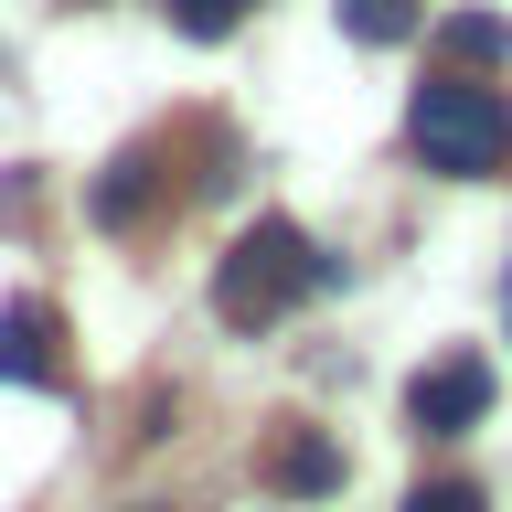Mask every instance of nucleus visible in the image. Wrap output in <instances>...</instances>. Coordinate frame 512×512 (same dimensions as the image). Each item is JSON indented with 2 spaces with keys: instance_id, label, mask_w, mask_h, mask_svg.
I'll return each mask as SVG.
<instances>
[{
  "instance_id": "obj_1",
  "label": "nucleus",
  "mask_w": 512,
  "mask_h": 512,
  "mask_svg": "<svg viewBox=\"0 0 512 512\" xmlns=\"http://www.w3.org/2000/svg\"><path fill=\"white\" fill-rule=\"evenodd\" d=\"M310 288H342V256H320L288 214H256L246 235L214 256V320L224 331H267V320H288Z\"/></svg>"
},
{
  "instance_id": "obj_2",
  "label": "nucleus",
  "mask_w": 512,
  "mask_h": 512,
  "mask_svg": "<svg viewBox=\"0 0 512 512\" xmlns=\"http://www.w3.org/2000/svg\"><path fill=\"white\" fill-rule=\"evenodd\" d=\"M406 139L427 171H448V182H491L512 160V96L480 86L470 64H448V75H427V86L406 96Z\"/></svg>"
},
{
  "instance_id": "obj_3",
  "label": "nucleus",
  "mask_w": 512,
  "mask_h": 512,
  "mask_svg": "<svg viewBox=\"0 0 512 512\" xmlns=\"http://www.w3.org/2000/svg\"><path fill=\"white\" fill-rule=\"evenodd\" d=\"M480 416H491V363H480V352H448V363H427V374L406 384V427L416 438H470Z\"/></svg>"
},
{
  "instance_id": "obj_4",
  "label": "nucleus",
  "mask_w": 512,
  "mask_h": 512,
  "mask_svg": "<svg viewBox=\"0 0 512 512\" xmlns=\"http://www.w3.org/2000/svg\"><path fill=\"white\" fill-rule=\"evenodd\" d=\"M267 491H288V502H331V491H342V448L288 416L278 438H267Z\"/></svg>"
},
{
  "instance_id": "obj_5",
  "label": "nucleus",
  "mask_w": 512,
  "mask_h": 512,
  "mask_svg": "<svg viewBox=\"0 0 512 512\" xmlns=\"http://www.w3.org/2000/svg\"><path fill=\"white\" fill-rule=\"evenodd\" d=\"M54 342H64V320L43 310V299H11V310H0V384H64Z\"/></svg>"
},
{
  "instance_id": "obj_6",
  "label": "nucleus",
  "mask_w": 512,
  "mask_h": 512,
  "mask_svg": "<svg viewBox=\"0 0 512 512\" xmlns=\"http://www.w3.org/2000/svg\"><path fill=\"white\" fill-rule=\"evenodd\" d=\"M438 43H448V64H470V75H480V64L512 54V22H502V11H448Z\"/></svg>"
},
{
  "instance_id": "obj_7",
  "label": "nucleus",
  "mask_w": 512,
  "mask_h": 512,
  "mask_svg": "<svg viewBox=\"0 0 512 512\" xmlns=\"http://www.w3.org/2000/svg\"><path fill=\"white\" fill-rule=\"evenodd\" d=\"M342 32L384 54V43H406V32H416V0H342Z\"/></svg>"
},
{
  "instance_id": "obj_8",
  "label": "nucleus",
  "mask_w": 512,
  "mask_h": 512,
  "mask_svg": "<svg viewBox=\"0 0 512 512\" xmlns=\"http://www.w3.org/2000/svg\"><path fill=\"white\" fill-rule=\"evenodd\" d=\"M171 22H182L192 43H224V32L246 22V0H171Z\"/></svg>"
},
{
  "instance_id": "obj_9",
  "label": "nucleus",
  "mask_w": 512,
  "mask_h": 512,
  "mask_svg": "<svg viewBox=\"0 0 512 512\" xmlns=\"http://www.w3.org/2000/svg\"><path fill=\"white\" fill-rule=\"evenodd\" d=\"M139 182H150V160L128 150L118 171H107V182H96V214H107V224H128V214H139Z\"/></svg>"
},
{
  "instance_id": "obj_10",
  "label": "nucleus",
  "mask_w": 512,
  "mask_h": 512,
  "mask_svg": "<svg viewBox=\"0 0 512 512\" xmlns=\"http://www.w3.org/2000/svg\"><path fill=\"white\" fill-rule=\"evenodd\" d=\"M406 512H491V502H480V480H416Z\"/></svg>"
},
{
  "instance_id": "obj_11",
  "label": "nucleus",
  "mask_w": 512,
  "mask_h": 512,
  "mask_svg": "<svg viewBox=\"0 0 512 512\" xmlns=\"http://www.w3.org/2000/svg\"><path fill=\"white\" fill-rule=\"evenodd\" d=\"M139 512H160V502H139Z\"/></svg>"
}]
</instances>
